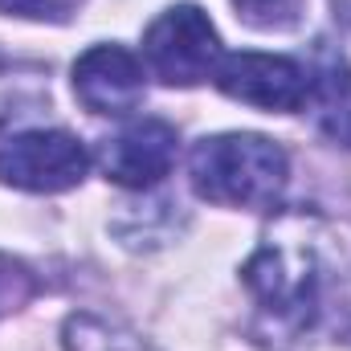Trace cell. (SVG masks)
I'll use <instances>...</instances> for the list:
<instances>
[{"label": "cell", "instance_id": "52a82bcc", "mask_svg": "<svg viewBox=\"0 0 351 351\" xmlns=\"http://www.w3.org/2000/svg\"><path fill=\"white\" fill-rule=\"evenodd\" d=\"M74 94L90 114L123 119L143 102V62L127 45H90L74 62Z\"/></svg>", "mask_w": 351, "mask_h": 351}, {"label": "cell", "instance_id": "8992f818", "mask_svg": "<svg viewBox=\"0 0 351 351\" xmlns=\"http://www.w3.org/2000/svg\"><path fill=\"white\" fill-rule=\"evenodd\" d=\"M176 147H180V135L172 123L139 119V123H127L114 139H106L98 147V168L106 180L143 192V188H156L172 172Z\"/></svg>", "mask_w": 351, "mask_h": 351}, {"label": "cell", "instance_id": "277c9868", "mask_svg": "<svg viewBox=\"0 0 351 351\" xmlns=\"http://www.w3.org/2000/svg\"><path fill=\"white\" fill-rule=\"evenodd\" d=\"M241 278L254 290L258 306L286 327H306L319 311V274L311 250L262 245L241 269Z\"/></svg>", "mask_w": 351, "mask_h": 351}, {"label": "cell", "instance_id": "4fadbf2b", "mask_svg": "<svg viewBox=\"0 0 351 351\" xmlns=\"http://www.w3.org/2000/svg\"><path fill=\"white\" fill-rule=\"evenodd\" d=\"M331 8H335V21L351 33V0H331Z\"/></svg>", "mask_w": 351, "mask_h": 351}, {"label": "cell", "instance_id": "6da1fadb", "mask_svg": "<svg viewBox=\"0 0 351 351\" xmlns=\"http://www.w3.org/2000/svg\"><path fill=\"white\" fill-rule=\"evenodd\" d=\"M188 176L200 200L229 208H274L286 192V152L250 131L200 139L188 156Z\"/></svg>", "mask_w": 351, "mask_h": 351}, {"label": "cell", "instance_id": "7c38bea8", "mask_svg": "<svg viewBox=\"0 0 351 351\" xmlns=\"http://www.w3.org/2000/svg\"><path fill=\"white\" fill-rule=\"evenodd\" d=\"M323 131H327L335 143L351 147V98L339 102V106H327V110H323Z\"/></svg>", "mask_w": 351, "mask_h": 351}, {"label": "cell", "instance_id": "8fae6325", "mask_svg": "<svg viewBox=\"0 0 351 351\" xmlns=\"http://www.w3.org/2000/svg\"><path fill=\"white\" fill-rule=\"evenodd\" d=\"M86 0H0V12L8 16H29V21H70Z\"/></svg>", "mask_w": 351, "mask_h": 351}, {"label": "cell", "instance_id": "3957f363", "mask_svg": "<svg viewBox=\"0 0 351 351\" xmlns=\"http://www.w3.org/2000/svg\"><path fill=\"white\" fill-rule=\"evenodd\" d=\"M90 172L86 147L70 131H21L0 143V184L21 192H66Z\"/></svg>", "mask_w": 351, "mask_h": 351}, {"label": "cell", "instance_id": "7a4b0ae2", "mask_svg": "<svg viewBox=\"0 0 351 351\" xmlns=\"http://www.w3.org/2000/svg\"><path fill=\"white\" fill-rule=\"evenodd\" d=\"M143 58L164 86H200L221 66V37L204 8L172 4L143 33Z\"/></svg>", "mask_w": 351, "mask_h": 351}, {"label": "cell", "instance_id": "30bf717a", "mask_svg": "<svg viewBox=\"0 0 351 351\" xmlns=\"http://www.w3.org/2000/svg\"><path fill=\"white\" fill-rule=\"evenodd\" d=\"M33 294H37V274L25 262L0 254V319L21 311V306H29Z\"/></svg>", "mask_w": 351, "mask_h": 351}, {"label": "cell", "instance_id": "5b68a950", "mask_svg": "<svg viewBox=\"0 0 351 351\" xmlns=\"http://www.w3.org/2000/svg\"><path fill=\"white\" fill-rule=\"evenodd\" d=\"M213 82L233 102L278 114H294L311 98V70H302L294 58L282 53H229L221 58Z\"/></svg>", "mask_w": 351, "mask_h": 351}, {"label": "cell", "instance_id": "9c48e42d", "mask_svg": "<svg viewBox=\"0 0 351 351\" xmlns=\"http://www.w3.org/2000/svg\"><path fill=\"white\" fill-rule=\"evenodd\" d=\"M302 4H306V0H233L237 16H241L250 29H262V33H278V29L298 25Z\"/></svg>", "mask_w": 351, "mask_h": 351}, {"label": "cell", "instance_id": "ba28073f", "mask_svg": "<svg viewBox=\"0 0 351 351\" xmlns=\"http://www.w3.org/2000/svg\"><path fill=\"white\" fill-rule=\"evenodd\" d=\"M66 351H152L135 331L98 315H74L66 323Z\"/></svg>", "mask_w": 351, "mask_h": 351}]
</instances>
